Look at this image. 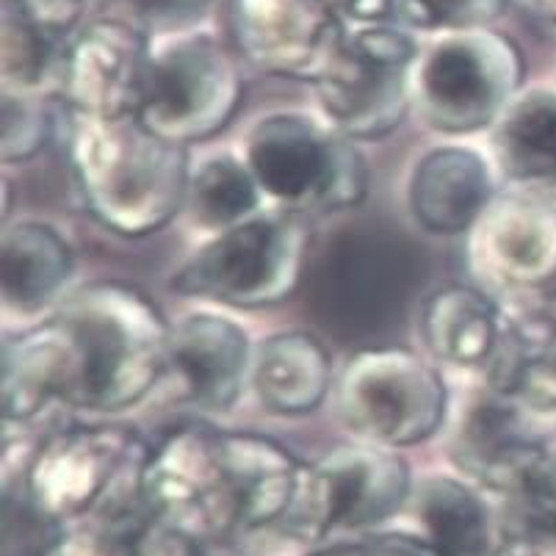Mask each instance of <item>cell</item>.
Returning <instances> with one entry per match:
<instances>
[{"instance_id":"obj_29","label":"cell","mask_w":556,"mask_h":556,"mask_svg":"<svg viewBox=\"0 0 556 556\" xmlns=\"http://www.w3.org/2000/svg\"><path fill=\"white\" fill-rule=\"evenodd\" d=\"M257 180L236 159H214L202 166L189 186L191 205L202 225L232 227L257 208Z\"/></svg>"},{"instance_id":"obj_9","label":"cell","mask_w":556,"mask_h":556,"mask_svg":"<svg viewBox=\"0 0 556 556\" xmlns=\"http://www.w3.org/2000/svg\"><path fill=\"white\" fill-rule=\"evenodd\" d=\"M250 169L263 191L288 205L343 208L366 189L361 155L300 116H271L257 125Z\"/></svg>"},{"instance_id":"obj_28","label":"cell","mask_w":556,"mask_h":556,"mask_svg":"<svg viewBox=\"0 0 556 556\" xmlns=\"http://www.w3.org/2000/svg\"><path fill=\"white\" fill-rule=\"evenodd\" d=\"M498 148L515 180L556 189V100L538 94L515 105L502 125Z\"/></svg>"},{"instance_id":"obj_14","label":"cell","mask_w":556,"mask_h":556,"mask_svg":"<svg viewBox=\"0 0 556 556\" xmlns=\"http://www.w3.org/2000/svg\"><path fill=\"white\" fill-rule=\"evenodd\" d=\"M148 39L125 20H100L67 45L64 94L78 114L130 116L150 70Z\"/></svg>"},{"instance_id":"obj_8","label":"cell","mask_w":556,"mask_h":556,"mask_svg":"<svg viewBox=\"0 0 556 556\" xmlns=\"http://www.w3.org/2000/svg\"><path fill=\"white\" fill-rule=\"evenodd\" d=\"M302 271V236L294 225L247 219L222 232L175 275V291L227 305H271Z\"/></svg>"},{"instance_id":"obj_19","label":"cell","mask_w":556,"mask_h":556,"mask_svg":"<svg viewBox=\"0 0 556 556\" xmlns=\"http://www.w3.org/2000/svg\"><path fill=\"white\" fill-rule=\"evenodd\" d=\"M490 189L493 184L482 155L463 148H443L418 161L409 184V202L427 230L452 236L482 219Z\"/></svg>"},{"instance_id":"obj_33","label":"cell","mask_w":556,"mask_h":556,"mask_svg":"<svg viewBox=\"0 0 556 556\" xmlns=\"http://www.w3.org/2000/svg\"><path fill=\"white\" fill-rule=\"evenodd\" d=\"M421 3L427 7L434 28L482 23L502 7V0H421Z\"/></svg>"},{"instance_id":"obj_18","label":"cell","mask_w":556,"mask_h":556,"mask_svg":"<svg viewBox=\"0 0 556 556\" xmlns=\"http://www.w3.org/2000/svg\"><path fill=\"white\" fill-rule=\"evenodd\" d=\"M236 529H263L286 523L300 493L305 468L291 452L257 434L225 432Z\"/></svg>"},{"instance_id":"obj_5","label":"cell","mask_w":556,"mask_h":556,"mask_svg":"<svg viewBox=\"0 0 556 556\" xmlns=\"http://www.w3.org/2000/svg\"><path fill=\"white\" fill-rule=\"evenodd\" d=\"M349 429L377 446H416L446 416V386L421 357L396 346L361 349L341 386Z\"/></svg>"},{"instance_id":"obj_13","label":"cell","mask_w":556,"mask_h":556,"mask_svg":"<svg viewBox=\"0 0 556 556\" xmlns=\"http://www.w3.org/2000/svg\"><path fill=\"white\" fill-rule=\"evenodd\" d=\"M134 448L136 438L125 427L64 429L34 454L23 484L55 520L84 518L111 493Z\"/></svg>"},{"instance_id":"obj_11","label":"cell","mask_w":556,"mask_h":556,"mask_svg":"<svg viewBox=\"0 0 556 556\" xmlns=\"http://www.w3.org/2000/svg\"><path fill=\"white\" fill-rule=\"evenodd\" d=\"M520 78L513 45L498 37H454L432 50L418 73L424 114L441 130H479L507 105Z\"/></svg>"},{"instance_id":"obj_21","label":"cell","mask_w":556,"mask_h":556,"mask_svg":"<svg viewBox=\"0 0 556 556\" xmlns=\"http://www.w3.org/2000/svg\"><path fill=\"white\" fill-rule=\"evenodd\" d=\"M73 275V250L48 225L20 222L3 232L0 286L3 300L17 313H37L62 294Z\"/></svg>"},{"instance_id":"obj_37","label":"cell","mask_w":556,"mask_h":556,"mask_svg":"<svg viewBox=\"0 0 556 556\" xmlns=\"http://www.w3.org/2000/svg\"><path fill=\"white\" fill-rule=\"evenodd\" d=\"M191 556H232L230 551H222V548H211L208 545H197L194 551H191Z\"/></svg>"},{"instance_id":"obj_15","label":"cell","mask_w":556,"mask_h":556,"mask_svg":"<svg viewBox=\"0 0 556 556\" xmlns=\"http://www.w3.org/2000/svg\"><path fill=\"white\" fill-rule=\"evenodd\" d=\"M247 336L222 316H189L169 332L166 371L175 399L205 409L236 404L247 379Z\"/></svg>"},{"instance_id":"obj_12","label":"cell","mask_w":556,"mask_h":556,"mask_svg":"<svg viewBox=\"0 0 556 556\" xmlns=\"http://www.w3.org/2000/svg\"><path fill=\"white\" fill-rule=\"evenodd\" d=\"M232 28L257 70L316 84L346 42L330 0H232Z\"/></svg>"},{"instance_id":"obj_32","label":"cell","mask_w":556,"mask_h":556,"mask_svg":"<svg viewBox=\"0 0 556 556\" xmlns=\"http://www.w3.org/2000/svg\"><path fill=\"white\" fill-rule=\"evenodd\" d=\"M139 23L180 25L208 9L211 0H123Z\"/></svg>"},{"instance_id":"obj_31","label":"cell","mask_w":556,"mask_h":556,"mask_svg":"<svg viewBox=\"0 0 556 556\" xmlns=\"http://www.w3.org/2000/svg\"><path fill=\"white\" fill-rule=\"evenodd\" d=\"M45 139V123L37 109L7 94L3 103V161L28 159Z\"/></svg>"},{"instance_id":"obj_16","label":"cell","mask_w":556,"mask_h":556,"mask_svg":"<svg viewBox=\"0 0 556 556\" xmlns=\"http://www.w3.org/2000/svg\"><path fill=\"white\" fill-rule=\"evenodd\" d=\"M477 255L490 277L507 286L556 280V211L540 200H504L484 211Z\"/></svg>"},{"instance_id":"obj_36","label":"cell","mask_w":556,"mask_h":556,"mask_svg":"<svg viewBox=\"0 0 556 556\" xmlns=\"http://www.w3.org/2000/svg\"><path fill=\"white\" fill-rule=\"evenodd\" d=\"M28 3H31V9L45 20V23H50L53 28L64 31L70 25V20L80 12V7H84L86 0H28Z\"/></svg>"},{"instance_id":"obj_10","label":"cell","mask_w":556,"mask_h":556,"mask_svg":"<svg viewBox=\"0 0 556 556\" xmlns=\"http://www.w3.org/2000/svg\"><path fill=\"white\" fill-rule=\"evenodd\" d=\"M416 45L393 28H368L343 42L318 94L332 123L349 136L374 139L402 123L407 111V67Z\"/></svg>"},{"instance_id":"obj_38","label":"cell","mask_w":556,"mask_h":556,"mask_svg":"<svg viewBox=\"0 0 556 556\" xmlns=\"http://www.w3.org/2000/svg\"><path fill=\"white\" fill-rule=\"evenodd\" d=\"M532 3L545 14V17L556 20V0H532Z\"/></svg>"},{"instance_id":"obj_17","label":"cell","mask_w":556,"mask_h":556,"mask_svg":"<svg viewBox=\"0 0 556 556\" xmlns=\"http://www.w3.org/2000/svg\"><path fill=\"white\" fill-rule=\"evenodd\" d=\"M78 520L55 556H191L197 548L155 515L139 490V473L134 488L109 493Z\"/></svg>"},{"instance_id":"obj_7","label":"cell","mask_w":556,"mask_h":556,"mask_svg":"<svg viewBox=\"0 0 556 556\" xmlns=\"http://www.w3.org/2000/svg\"><path fill=\"white\" fill-rule=\"evenodd\" d=\"M409 493L404 459L386 448H338L316 468H305L288 529L302 540H321L341 529H366L399 513Z\"/></svg>"},{"instance_id":"obj_24","label":"cell","mask_w":556,"mask_h":556,"mask_svg":"<svg viewBox=\"0 0 556 556\" xmlns=\"http://www.w3.org/2000/svg\"><path fill=\"white\" fill-rule=\"evenodd\" d=\"M252 379L266 407L280 416H305L330 391V355L305 332H282L261 346Z\"/></svg>"},{"instance_id":"obj_4","label":"cell","mask_w":556,"mask_h":556,"mask_svg":"<svg viewBox=\"0 0 556 556\" xmlns=\"http://www.w3.org/2000/svg\"><path fill=\"white\" fill-rule=\"evenodd\" d=\"M139 490L169 529L208 545L236 529L225 432L172 429L139 463Z\"/></svg>"},{"instance_id":"obj_25","label":"cell","mask_w":556,"mask_h":556,"mask_svg":"<svg viewBox=\"0 0 556 556\" xmlns=\"http://www.w3.org/2000/svg\"><path fill=\"white\" fill-rule=\"evenodd\" d=\"M424 341L441 361L454 366L490 363L502 321L493 302L471 286H448L424 305Z\"/></svg>"},{"instance_id":"obj_26","label":"cell","mask_w":556,"mask_h":556,"mask_svg":"<svg viewBox=\"0 0 556 556\" xmlns=\"http://www.w3.org/2000/svg\"><path fill=\"white\" fill-rule=\"evenodd\" d=\"M427 545L434 556H495L493 529L484 502L468 484L434 479L418 504Z\"/></svg>"},{"instance_id":"obj_27","label":"cell","mask_w":556,"mask_h":556,"mask_svg":"<svg viewBox=\"0 0 556 556\" xmlns=\"http://www.w3.org/2000/svg\"><path fill=\"white\" fill-rule=\"evenodd\" d=\"M62 31L45 23L28 0H3V37H0V70L7 92H34L55 73L62 75L64 53L59 50Z\"/></svg>"},{"instance_id":"obj_2","label":"cell","mask_w":556,"mask_h":556,"mask_svg":"<svg viewBox=\"0 0 556 556\" xmlns=\"http://www.w3.org/2000/svg\"><path fill=\"white\" fill-rule=\"evenodd\" d=\"M70 159L94 219L119 236H148L178 214L186 153L130 116L78 114Z\"/></svg>"},{"instance_id":"obj_30","label":"cell","mask_w":556,"mask_h":556,"mask_svg":"<svg viewBox=\"0 0 556 556\" xmlns=\"http://www.w3.org/2000/svg\"><path fill=\"white\" fill-rule=\"evenodd\" d=\"M64 540L62 520L45 513L25 484H9L3 495V548L0 556H55Z\"/></svg>"},{"instance_id":"obj_35","label":"cell","mask_w":556,"mask_h":556,"mask_svg":"<svg viewBox=\"0 0 556 556\" xmlns=\"http://www.w3.org/2000/svg\"><path fill=\"white\" fill-rule=\"evenodd\" d=\"M495 556H556V532L515 534Z\"/></svg>"},{"instance_id":"obj_1","label":"cell","mask_w":556,"mask_h":556,"mask_svg":"<svg viewBox=\"0 0 556 556\" xmlns=\"http://www.w3.org/2000/svg\"><path fill=\"white\" fill-rule=\"evenodd\" d=\"M421 286V257L402 232L377 225L338 230L305 277L307 311L336 341L374 349L407 318Z\"/></svg>"},{"instance_id":"obj_22","label":"cell","mask_w":556,"mask_h":556,"mask_svg":"<svg viewBox=\"0 0 556 556\" xmlns=\"http://www.w3.org/2000/svg\"><path fill=\"white\" fill-rule=\"evenodd\" d=\"M70 352L62 321L9 338L3 346V413L7 421L34 418L53 399L67 402Z\"/></svg>"},{"instance_id":"obj_3","label":"cell","mask_w":556,"mask_h":556,"mask_svg":"<svg viewBox=\"0 0 556 556\" xmlns=\"http://www.w3.org/2000/svg\"><path fill=\"white\" fill-rule=\"evenodd\" d=\"M67 336V402L125 409L141 402L166 371L169 330L148 300L125 286H98L59 318Z\"/></svg>"},{"instance_id":"obj_6","label":"cell","mask_w":556,"mask_h":556,"mask_svg":"<svg viewBox=\"0 0 556 556\" xmlns=\"http://www.w3.org/2000/svg\"><path fill=\"white\" fill-rule=\"evenodd\" d=\"M239 100V70L227 50L208 37H194L150 62L134 116L161 139L184 148L225 130Z\"/></svg>"},{"instance_id":"obj_20","label":"cell","mask_w":556,"mask_h":556,"mask_svg":"<svg viewBox=\"0 0 556 556\" xmlns=\"http://www.w3.org/2000/svg\"><path fill=\"white\" fill-rule=\"evenodd\" d=\"M490 368L502 402L556 413V316L540 313L513 321L502 330Z\"/></svg>"},{"instance_id":"obj_23","label":"cell","mask_w":556,"mask_h":556,"mask_svg":"<svg viewBox=\"0 0 556 556\" xmlns=\"http://www.w3.org/2000/svg\"><path fill=\"white\" fill-rule=\"evenodd\" d=\"M490 490L502 495L518 534L556 532V459L540 446L513 438L471 465Z\"/></svg>"},{"instance_id":"obj_34","label":"cell","mask_w":556,"mask_h":556,"mask_svg":"<svg viewBox=\"0 0 556 556\" xmlns=\"http://www.w3.org/2000/svg\"><path fill=\"white\" fill-rule=\"evenodd\" d=\"M316 556H434V551L427 543H409V540L386 538V540H368L361 545H343V548L321 551Z\"/></svg>"}]
</instances>
